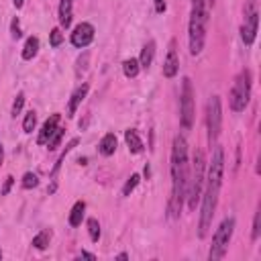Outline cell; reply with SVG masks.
<instances>
[{
	"label": "cell",
	"instance_id": "d4e9b609",
	"mask_svg": "<svg viewBox=\"0 0 261 261\" xmlns=\"http://www.w3.org/2000/svg\"><path fill=\"white\" fill-rule=\"evenodd\" d=\"M88 232H90V239L94 243H98V239H100V222L96 218H88Z\"/></svg>",
	"mask_w": 261,
	"mask_h": 261
},
{
	"label": "cell",
	"instance_id": "8fae6325",
	"mask_svg": "<svg viewBox=\"0 0 261 261\" xmlns=\"http://www.w3.org/2000/svg\"><path fill=\"white\" fill-rule=\"evenodd\" d=\"M177 71H179V57H177V51H175V41H171L167 57L163 61V75L165 77H175Z\"/></svg>",
	"mask_w": 261,
	"mask_h": 261
},
{
	"label": "cell",
	"instance_id": "2e32d148",
	"mask_svg": "<svg viewBox=\"0 0 261 261\" xmlns=\"http://www.w3.org/2000/svg\"><path fill=\"white\" fill-rule=\"evenodd\" d=\"M124 141H126L130 153H141L145 149V145H143V141H141V137H139V133L135 128H126L124 130Z\"/></svg>",
	"mask_w": 261,
	"mask_h": 261
},
{
	"label": "cell",
	"instance_id": "7402d4cb",
	"mask_svg": "<svg viewBox=\"0 0 261 261\" xmlns=\"http://www.w3.org/2000/svg\"><path fill=\"white\" fill-rule=\"evenodd\" d=\"M77 143H80V139H73V141H69V143L65 145V149H63V153L59 155V159H57V163H55V167L51 169V177H55V173L59 171V167H61V163H63V159H65V155H67V153H69V151H71V149H73V147H75Z\"/></svg>",
	"mask_w": 261,
	"mask_h": 261
},
{
	"label": "cell",
	"instance_id": "ab89813d",
	"mask_svg": "<svg viewBox=\"0 0 261 261\" xmlns=\"http://www.w3.org/2000/svg\"><path fill=\"white\" fill-rule=\"evenodd\" d=\"M0 259H2V249H0Z\"/></svg>",
	"mask_w": 261,
	"mask_h": 261
},
{
	"label": "cell",
	"instance_id": "44dd1931",
	"mask_svg": "<svg viewBox=\"0 0 261 261\" xmlns=\"http://www.w3.org/2000/svg\"><path fill=\"white\" fill-rule=\"evenodd\" d=\"M139 71H141L139 59L130 57V59H124V61H122V73H124L126 77H137V75H139Z\"/></svg>",
	"mask_w": 261,
	"mask_h": 261
},
{
	"label": "cell",
	"instance_id": "3957f363",
	"mask_svg": "<svg viewBox=\"0 0 261 261\" xmlns=\"http://www.w3.org/2000/svg\"><path fill=\"white\" fill-rule=\"evenodd\" d=\"M206 24H208V10L206 4H192V14H190V27H188V39H190V53L198 55L204 49L206 41Z\"/></svg>",
	"mask_w": 261,
	"mask_h": 261
},
{
	"label": "cell",
	"instance_id": "83f0119b",
	"mask_svg": "<svg viewBox=\"0 0 261 261\" xmlns=\"http://www.w3.org/2000/svg\"><path fill=\"white\" fill-rule=\"evenodd\" d=\"M22 106H24V94H22V92H18V94H16V98H14V102H12V110H10V114L16 118V114H20Z\"/></svg>",
	"mask_w": 261,
	"mask_h": 261
},
{
	"label": "cell",
	"instance_id": "8d00e7d4",
	"mask_svg": "<svg viewBox=\"0 0 261 261\" xmlns=\"http://www.w3.org/2000/svg\"><path fill=\"white\" fill-rule=\"evenodd\" d=\"M4 163V147H2V143H0V165Z\"/></svg>",
	"mask_w": 261,
	"mask_h": 261
},
{
	"label": "cell",
	"instance_id": "ac0fdd59",
	"mask_svg": "<svg viewBox=\"0 0 261 261\" xmlns=\"http://www.w3.org/2000/svg\"><path fill=\"white\" fill-rule=\"evenodd\" d=\"M84 214H86V202H84V200H77V202L73 204L71 212H69V218H67L69 226H80L82 220H84Z\"/></svg>",
	"mask_w": 261,
	"mask_h": 261
},
{
	"label": "cell",
	"instance_id": "74e56055",
	"mask_svg": "<svg viewBox=\"0 0 261 261\" xmlns=\"http://www.w3.org/2000/svg\"><path fill=\"white\" fill-rule=\"evenodd\" d=\"M116 259H120V261H124V259H128V253H120Z\"/></svg>",
	"mask_w": 261,
	"mask_h": 261
},
{
	"label": "cell",
	"instance_id": "d6a6232c",
	"mask_svg": "<svg viewBox=\"0 0 261 261\" xmlns=\"http://www.w3.org/2000/svg\"><path fill=\"white\" fill-rule=\"evenodd\" d=\"M155 2V12H165V8H167V4H165V0H153Z\"/></svg>",
	"mask_w": 261,
	"mask_h": 261
},
{
	"label": "cell",
	"instance_id": "d590c367",
	"mask_svg": "<svg viewBox=\"0 0 261 261\" xmlns=\"http://www.w3.org/2000/svg\"><path fill=\"white\" fill-rule=\"evenodd\" d=\"M12 4H14V8H22L24 0H12Z\"/></svg>",
	"mask_w": 261,
	"mask_h": 261
},
{
	"label": "cell",
	"instance_id": "4dcf8cb0",
	"mask_svg": "<svg viewBox=\"0 0 261 261\" xmlns=\"http://www.w3.org/2000/svg\"><path fill=\"white\" fill-rule=\"evenodd\" d=\"M10 37H12V39H20V37H22V31H20V20H18V16H14V18L10 20Z\"/></svg>",
	"mask_w": 261,
	"mask_h": 261
},
{
	"label": "cell",
	"instance_id": "cb8c5ba5",
	"mask_svg": "<svg viewBox=\"0 0 261 261\" xmlns=\"http://www.w3.org/2000/svg\"><path fill=\"white\" fill-rule=\"evenodd\" d=\"M139 181H141V175H139V173H133V175L124 181V186H122V196H130V192L139 186Z\"/></svg>",
	"mask_w": 261,
	"mask_h": 261
},
{
	"label": "cell",
	"instance_id": "ba28073f",
	"mask_svg": "<svg viewBox=\"0 0 261 261\" xmlns=\"http://www.w3.org/2000/svg\"><path fill=\"white\" fill-rule=\"evenodd\" d=\"M220 126H222L220 98L218 96H210V100L206 104V130H208V143H210V147L216 143V139L220 135Z\"/></svg>",
	"mask_w": 261,
	"mask_h": 261
},
{
	"label": "cell",
	"instance_id": "5bb4252c",
	"mask_svg": "<svg viewBox=\"0 0 261 261\" xmlns=\"http://www.w3.org/2000/svg\"><path fill=\"white\" fill-rule=\"evenodd\" d=\"M116 147H118L116 135H114V133H106V135L100 139V143H98V153L104 155V157H110V155H114Z\"/></svg>",
	"mask_w": 261,
	"mask_h": 261
},
{
	"label": "cell",
	"instance_id": "9a60e30c",
	"mask_svg": "<svg viewBox=\"0 0 261 261\" xmlns=\"http://www.w3.org/2000/svg\"><path fill=\"white\" fill-rule=\"evenodd\" d=\"M73 18V0H61L59 2V24L61 29H69Z\"/></svg>",
	"mask_w": 261,
	"mask_h": 261
},
{
	"label": "cell",
	"instance_id": "ffe728a7",
	"mask_svg": "<svg viewBox=\"0 0 261 261\" xmlns=\"http://www.w3.org/2000/svg\"><path fill=\"white\" fill-rule=\"evenodd\" d=\"M51 237H53V232H51V228H43L39 234H35L33 237V247L35 249H39V251H43V249H47L49 247V243H51Z\"/></svg>",
	"mask_w": 261,
	"mask_h": 261
},
{
	"label": "cell",
	"instance_id": "e0dca14e",
	"mask_svg": "<svg viewBox=\"0 0 261 261\" xmlns=\"http://www.w3.org/2000/svg\"><path fill=\"white\" fill-rule=\"evenodd\" d=\"M153 59H155V41H149V43H145V47L141 49L139 65H141L143 69H149L151 63H153Z\"/></svg>",
	"mask_w": 261,
	"mask_h": 261
},
{
	"label": "cell",
	"instance_id": "e575fe53",
	"mask_svg": "<svg viewBox=\"0 0 261 261\" xmlns=\"http://www.w3.org/2000/svg\"><path fill=\"white\" fill-rule=\"evenodd\" d=\"M82 257H86V259H96V255L90 253V251H82Z\"/></svg>",
	"mask_w": 261,
	"mask_h": 261
},
{
	"label": "cell",
	"instance_id": "7a4b0ae2",
	"mask_svg": "<svg viewBox=\"0 0 261 261\" xmlns=\"http://www.w3.org/2000/svg\"><path fill=\"white\" fill-rule=\"evenodd\" d=\"M188 143L181 135H175L171 145V196H169V216L177 218L184 208L188 190Z\"/></svg>",
	"mask_w": 261,
	"mask_h": 261
},
{
	"label": "cell",
	"instance_id": "f1b7e54d",
	"mask_svg": "<svg viewBox=\"0 0 261 261\" xmlns=\"http://www.w3.org/2000/svg\"><path fill=\"white\" fill-rule=\"evenodd\" d=\"M259 232H261V210L257 208L255 218H253V230H251V239H253V241H257V239H259Z\"/></svg>",
	"mask_w": 261,
	"mask_h": 261
},
{
	"label": "cell",
	"instance_id": "4316f807",
	"mask_svg": "<svg viewBox=\"0 0 261 261\" xmlns=\"http://www.w3.org/2000/svg\"><path fill=\"white\" fill-rule=\"evenodd\" d=\"M63 43V33H61V29L57 27V29H53L51 33H49V45L51 47H59Z\"/></svg>",
	"mask_w": 261,
	"mask_h": 261
},
{
	"label": "cell",
	"instance_id": "30bf717a",
	"mask_svg": "<svg viewBox=\"0 0 261 261\" xmlns=\"http://www.w3.org/2000/svg\"><path fill=\"white\" fill-rule=\"evenodd\" d=\"M94 27L90 22H80L71 33V45L77 49H86L94 41Z\"/></svg>",
	"mask_w": 261,
	"mask_h": 261
},
{
	"label": "cell",
	"instance_id": "277c9868",
	"mask_svg": "<svg viewBox=\"0 0 261 261\" xmlns=\"http://www.w3.org/2000/svg\"><path fill=\"white\" fill-rule=\"evenodd\" d=\"M204 153L196 151L194 155V165H192V173L188 175V190H186V198H188V206L192 210H196V206L200 204L202 198V188H204Z\"/></svg>",
	"mask_w": 261,
	"mask_h": 261
},
{
	"label": "cell",
	"instance_id": "4fadbf2b",
	"mask_svg": "<svg viewBox=\"0 0 261 261\" xmlns=\"http://www.w3.org/2000/svg\"><path fill=\"white\" fill-rule=\"evenodd\" d=\"M88 90H90L88 84H82V86H77V88L73 90V94H71V98H69V102H67V116H73V114H75L77 106H80V104L84 102V98L88 96Z\"/></svg>",
	"mask_w": 261,
	"mask_h": 261
},
{
	"label": "cell",
	"instance_id": "f35d334b",
	"mask_svg": "<svg viewBox=\"0 0 261 261\" xmlns=\"http://www.w3.org/2000/svg\"><path fill=\"white\" fill-rule=\"evenodd\" d=\"M149 175H151V169H149V165H145V177L149 179Z\"/></svg>",
	"mask_w": 261,
	"mask_h": 261
},
{
	"label": "cell",
	"instance_id": "5b68a950",
	"mask_svg": "<svg viewBox=\"0 0 261 261\" xmlns=\"http://www.w3.org/2000/svg\"><path fill=\"white\" fill-rule=\"evenodd\" d=\"M249 100H251V71L243 69L237 75V80H234V84H232V88L228 92L230 110L232 112H243L247 108Z\"/></svg>",
	"mask_w": 261,
	"mask_h": 261
},
{
	"label": "cell",
	"instance_id": "8992f818",
	"mask_svg": "<svg viewBox=\"0 0 261 261\" xmlns=\"http://www.w3.org/2000/svg\"><path fill=\"white\" fill-rule=\"evenodd\" d=\"M232 232H234V218L232 216H226L220 226L216 228L214 237H212V245H210V251H208V259L210 261H218L226 255V249H228V243L232 239Z\"/></svg>",
	"mask_w": 261,
	"mask_h": 261
},
{
	"label": "cell",
	"instance_id": "484cf974",
	"mask_svg": "<svg viewBox=\"0 0 261 261\" xmlns=\"http://www.w3.org/2000/svg\"><path fill=\"white\" fill-rule=\"evenodd\" d=\"M37 186H39V177H37V173L27 171V173L22 175V188H24V190H31V188H37Z\"/></svg>",
	"mask_w": 261,
	"mask_h": 261
},
{
	"label": "cell",
	"instance_id": "9c48e42d",
	"mask_svg": "<svg viewBox=\"0 0 261 261\" xmlns=\"http://www.w3.org/2000/svg\"><path fill=\"white\" fill-rule=\"evenodd\" d=\"M257 24H259V12L255 2H249L245 6V22L241 27V39L245 45H253L255 37H257Z\"/></svg>",
	"mask_w": 261,
	"mask_h": 261
},
{
	"label": "cell",
	"instance_id": "836d02e7",
	"mask_svg": "<svg viewBox=\"0 0 261 261\" xmlns=\"http://www.w3.org/2000/svg\"><path fill=\"white\" fill-rule=\"evenodd\" d=\"M86 59H88V53H84V59H82V57L77 59V75H80V73L86 69Z\"/></svg>",
	"mask_w": 261,
	"mask_h": 261
},
{
	"label": "cell",
	"instance_id": "603a6c76",
	"mask_svg": "<svg viewBox=\"0 0 261 261\" xmlns=\"http://www.w3.org/2000/svg\"><path fill=\"white\" fill-rule=\"evenodd\" d=\"M35 126H37V112H35V110H29V112L24 114L22 128H24V133H33Z\"/></svg>",
	"mask_w": 261,
	"mask_h": 261
},
{
	"label": "cell",
	"instance_id": "6da1fadb",
	"mask_svg": "<svg viewBox=\"0 0 261 261\" xmlns=\"http://www.w3.org/2000/svg\"><path fill=\"white\" fill-rule=\"evenodd\" d=\"M222 175H224V151L222 147H214L208 177H206V190L200 198V224H198V234L204 239L208 234V228L212 226V218L216 212L218 204V194L222 186Z\"/></svg>",
	"mask_w": 261,
	"mask_h": 261
},
{
	"label": "cell",
	"instance_id": "1f68e13d",
	"mask_svg": "<svg viewBox=\"0 0 261 261\" xmlns=\"http://www.w3.org/2000/svg\"><path fill=\"white\" fill-rule=\"evenodd\" d=\"M12 181H14V177H12V175H8V177L4 179V186H2V190H0V194H2V196H8V192H10V188H12Z\"/></svg>",
	"mask_w": 261,
	"mask_h": 261
},
{
	"label": "cell",
	"instance_id": "52a82bcc",
	"mask_svg": "<svg viewBox=\"0 0 261 261\" xmlns=\"http://www.w3.org/2000/svg\"><path fill=\"white\" fill-rule=\"evenodd\" d=\"M179 122L184 130H190L194 124V88L192 80H181V92H179Z\"/></svg>",
	"mask_w": 261,
	"mask_h": 261
},
{
	"label": "cell",
	"instance_id": "f546056e",
	"mask_svg": "<svg viewBox=\"0 0 261 261\" xmlns=\"http://www.w3.org/2000/svg\"><path fill=\"white\" fill-rule=\"evenodd\" d=\"M61 139H63V128H57V130L53 133V137L49 139V143H47V147H49V151H55V149L59 147V143H61Z\"/></svg>",
	"mask_w": 261,
	"mask_h": 261
},
{
	"label": "cell",
	"instance_id": "d6986e66",
	"mask_svg": "<svg viewBox=\"0 0 261 261\" xmlns=\"http://www.w3.org/2000/svg\"><path fill=\"white\" fill-rule=\"evenodd\" d=\"M37 53H39V39L31 35V37L24 41V47H22V53H20V55H22L24 61H31Z\"/></svg>",
	"mask_w": 261,
	"mask_h": 261
},
{
	"label": "cell",
	"instance_id": "7c38bea8",
	"mask_svg": "<svg viewBox=\"0 0 261 261\" xmlns=\"http://www.w3.org/2000/svg\"><path fill=\"white\" fill-rule=\"evenodd\" d=\"M59 118H61V116L55 112V114H51V116L43 122V126H41V130H39V137H37V143H39V145H47V143H49V139H51L53 133L57 130Z\"/></svg>",
	"mask_w": 261,
	"mask_h": 261
}]
</instances>
